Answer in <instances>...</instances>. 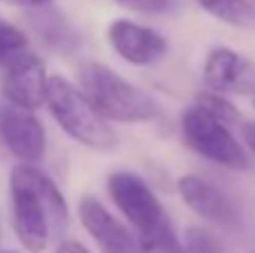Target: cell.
I'll list each match as a JSON object with an SVG mask.
<instances>
[{"mask_svg": "<svg viewBox=\"0 0 255 253\" xmlns=\"http://www.w3.org/2000/svg\"><path fill=\"white\" fill-rule=\"evenodd\" d=\"M11 224L20 245L29 253H43L49 233L63 231L70 224V209L52 182L34 164H18L9 175Z\"/></svg>", "mask_w": 255, "mask_h": 253, "instance_id": "1", "label": "cell"}, {"mask_svg": "<svg viewBox=\"0 0 255 253\" xmlns=\"http://www.w3.org/2000/svg\"><path fill=\"white\" fill-rule=\"evenodd\" d=\"M76 81L99 115L121 124H141L159 115L152 97L126 81L119 72L99 61H85L76 72Z\"/></svg>", "mask_w": 255, "mask_h": 253, "instance_id": "2", "label": "cell"}, {"mask_svg": "<svg viewBox=\"0 0 255 253\" xmlns=\"http://www.w3.org/2000/svg\"><path fill=\"white\" fill-rule=\"evenodd\" d=\"M47 106L63 132L74 141L94 150H106L117 143V132L108 126L106 117L99 115L79 85H72L63 76H49Z\"/></svg>", "mask_w": 255, "mask_h": 253, "instance_id": "3", "label": "cell"}, {"mask_svg": "<svg viewBox=\"0 0 255 253\" xmlns=\"http://www.w3.org/2000/svg\"><path fill=\"white\" fill-rule=\"evenodd\" d=\"M181 134L190 150L231 170H247L249 155L238 143L224 121L215 119L199 106H190L181 115Z\"/></svg>", "mask_w": 255, "mask_h": 253, "instance_id": "4", "label": "cell"}, {"mask_svg": "<svg viewBox=\"0 0 255 253\" xmlns=\"http://www.w3.org/2000/svg\"><path fill=\"white\" fill-rule=\"evenodd\" d=\"M108 193L117 204V209L132 224L136 236L154 231L157 227L170 220L159 197L152 193V188L134 173H128V170L112 173L108 177Z\"/></svg>", "mask_w": 255, "mask_h": 253, "instance_id": "5", "label": "cell"}, {"mask_svg": "<svg viewBox=\"0 0 255 253\" xmlns=\"http://www.w3.org/2000/svg\"><path fill=\"white\" fill-rule=\"evenodd\" d=\"M0 143L22 164H38L45 155V130L31 110L0 103Z\"/></svg>", "mask_w": 255, "mask_h": 253, "instance_id": "6", "label": "cell"}, {"mask_svg": "<svg viewBox=\"0 0 255 253\" xmlns=\"http://www.w3.org/2000/svg\"><path fill=\"white\" fill-rule=\"evenodd\" d=\"M47 88L49 76L45 72V63L31 52H25L4 67V99L25 108V110L34 112L43 103H47Z\"/></svg>", "mask_w": 255, "mask_h": 253, "instance_id": "7", "label": "cell"}, {"mask_svg": "<svg viewBox=\"0 0 255 253\" xmlns=\"http://www.w3.org/2000/svg\"><path fill=\"white\" fill-rule=\"evenodd\" d=\"M108 38L112 49L132 65H152L161 61L168 52V40L163 38V34L126 18L112 20V25L108 27Z\"/></svg>", "mask_w": 255, "mask_h": 253, "instance_id": "8", "label": "cell"}, {"mask_svg": "<svg viewBox=\"0 0 255 253\" xmlns=\"http://www.w3.org/2000/svg\"><path fill=\"white\" fill-rule=\"evenodd\" d=\"M177 191H179L184 204L206 222L229 229V231H235L240 227V215L233 202L211 182L197 177V175H184L177 179Z\"/></svg>", "mask_w": 255, "mask_h": 253, "instance_id": "9", "label": "cell"}, {"mask_svg": "<svg viewBox=\"0 0 255 253\" xmlns=\"http://www.w3.org/2000/svg\"><path fill=\"white\" fill-rule=\"evenodd\" d=\"M204 83L222 94H251L255 92V63L229 47H215L204 63Z\"/></svg>", "mask_w": 255, "mask_h": 253, "instance_id": "10", "label": "cell"}, {"mask_svg": "<svg viewBox=\"0 0 255 253\" xmlns=\"http://www.w3.org/2000/svg\"><path fill=\"white\" fill-rule=\"evenodd\" d=\"M79 218L101 253H141L139 242L124 224L92 195L81 197Z\"/></svg>", "mask_w": 255, "mask_h": 253, "instance_id": "11", "label": "cell"}, {"mask_svg": "<svg viewBox=\"0 0 255 253\" xmlns=\"http://www.w3.org/2000/svg\"><path fill=\"white\" fill-rule=\"evenodd\" d=\"M29 25L34 27L36 36L54 52H72L79 45V34L67 22L58 9H52L47 4L34 7V13H29Z\"/></svg>", "mask_w": 255, "mask_h": 253, "instance_id": "12", "label": "cell"}, {"mask_svg": "<svg viewBox=\"0 0 255 253\" xmlns=\"http://www.w3.org/2000/svg\"><path fill=\"white\" fill-rule=\"evenodd\" d=\"M197 4L231 27H255V7L249 0H197Z\"/></svg>", "mask_w": 255, "mask_h": 253, "instance_id": "13", "label": "cell"}, {"mask_svg": "<svg viewBox=\"0 0 255 253\" xmlns=\"http://www.w3.org/2000/svg\"><path fill=\"white\" fill-rule=\"evenodd\" d=\"M141 253H188L184 242H179L175 229H172L170 220L157 227L154 231L139 236Z\"/></svg>", "mask_w": 255, "mask_h": 253, "instance_id": "14", "label": "cell"}, {"mask_svg": "<svg viewBox=\"0 0 255 253\" xmlns=\"http://www.w3.org/2000/svg\"><path fill=\"white\" fill-rule=\"evenodd\" d=\"M29 52V38L22 29L0 16V65L7 67L18 56Z\"/></svg>", "mask_w": 255, "mask_h": 253, "instance_id": "15", "label": "cell"}, {"mask_svg": "<svg viewBox=\"0 0 255 253\" xmlns=\"http://www.w3.org/2000/svg\"><path fill=\"white\" fill-rule=\"evenodd\" d=\"M195 106H199L202 110H206L208 115H213L215 119L224 121L226 126L238 124L240 121V112L229 99L222 92H215V90H206V92H199L195 97Z\"/></svg>", "mask_w": 255, "mask_h": 253, "instance_id": "16", "label": "cell"}, {"mask_svg": "<svg viewBox=\"0 0 255 253\" xmlns=\"http://www.w3.org/2000/svg\"><path fill=\"white\" fill-rule=\"evenodd\" d=\"M184 247L188 253H222V245L208 229L190 227L186 231Z\"/></svg>", "mask_w": 255, "mask_h": 253, "instance_id": "17", "label": "cell"}, {"mask_svg": "<svg viewBox=\"0 0 255 253\" xmlns=\"http://www.w3.org/2000/svg\"><path fill=\"white\" fill-rule=\"evenodd\" d=\"M121 7L141 13H166L179 7V0H117Z\"/></svg>", "mask_w": 255, "mask_h": 253, "instance_id": "18", "label": "cell"}, {"mask_svg": "<svg viewBox=\"0 0 255 253\" xmlns=\"http://www.w3.org/2000/svg\"><path fill=\"white\" fill-rule=\"evenodd\" d=\"M56 253H90L88 249H85L81 242H74V240H65V242H61L58 245V249Z\"/></svg>", "mask_w": 255, "mask_h": 253, "instance_id": "19", "label": "cell"}, {"mask_svg": "<svg viewBox=\"0 0 255 253\" xmlns=\"http://www.w3.org/2000/svg\"><path fill=\"white\" fill-rule=\"evenodd\" d=\"M242 137H244V141H247V146L255 152V121H247V124L242 126Z\"/></svg>", "mask_w": 255, "mask_h": 253, "instance_id": "20", "label": "cell"}, {"mask_svg": "<svg viewBox=\"0 0 255 253\" xmlns=\"http://www.w3.org/2000/svg\"><path fill=\"white\" fill-rule=\"evenodd\" d=\"M13 4H20V7H43V4H49L52 0H9Z\"/></svg>", "mask_w": 255, "mask_h": 253, "instance_id": "21", "label": "cell"}, {"mask_svg": "<svg viewBox=\"0 0 255 253\" xmlns=\"http://www.w3.org/2000/svg\"><path fill=\"white\" fill-rule=\"evenodd\" d=\"M2 253H16V251H2Z\"/></svg>", "mask_w": 255, "mask_h": 253, "instance_id": "22", "label": "cell"}, {"mask_svg": "<svg viewBox=\"0 0 255 253\" xmlns=\"http://www.w3.org/2000/svg\"><path fill=\"white\" fill-rule=\"evenodd\" d=\"M253 106H255V99H253Z\"/></svg>", "mask_w": 255, "mask_h": 253, "instance_id": "23", "label": "cell"}]
</instances>
